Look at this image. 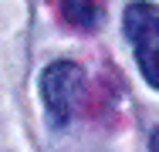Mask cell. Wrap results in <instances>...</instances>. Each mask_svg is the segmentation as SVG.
<instances>
[{"mask_svg":"<svg viewBox=\"0 0 159 152\" xmlns=\"http://www.w3.org/2000/svg\"><path fill=\"white\" fill-rule=\"evenodd\" d=\"M122 30H125L129 44L135 51L142 78L152 88H159V7L156 3H132V7H125Z\"/></svg>","mask_w":159,"mask_h":152,"instance_id":"cell-1","label":"cell"},{"mask_svg":"<svg viewBox=\"0 0 159 152\" xmlns=\"http://www.w3.org/2000/svg\"><path fill=\"white\" fill-rule=\"evenodd\" d=\"M85 95V71L75 61H54L41 74V101L54 125H64L78 112V101Z\"/></svg>","mask_w":159,"mask_h":152,"instance_id":"cell-2","label":"cell"},{"mask_svg":"<svg viewBox=\"0 0 159 152\" xmlns=\"http://www.w3.org/2000/svg\"><path fill=\"white\" fill-rule=\"evenodd\" d=\"M58 14L75 30H92L98 24V3L95 0H58Z\"/></svg>","mask_w":159,"mask_h":152,"instance_id":"cell-3","label":"cell"},{"mask_svg":"<svg viewBox=\"0 0 159 152\" xmlns=\"http://www.w3.org/2000/svg\"><path fill=\"white\" fill-rule=\"evenodd\" d=\"M149 149H156V152H159V128L149 135Z\"/></svg>","mask_w":159,"mask_h":152,"instance_id":"cell-4","label":"cell"}]
</instances>
